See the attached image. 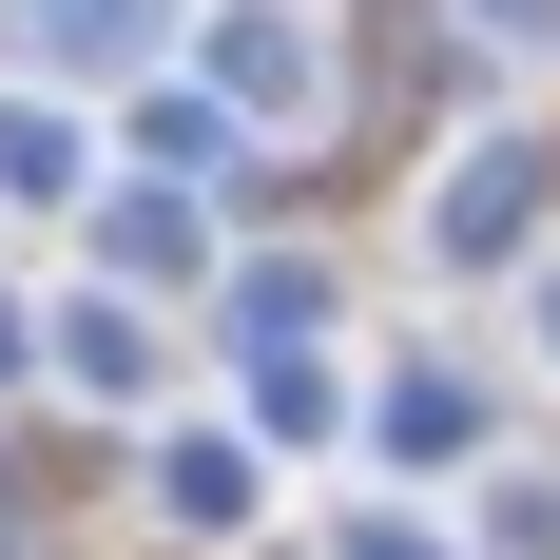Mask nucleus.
Here are the masks:
<instances>
[{
    "mask_svg": "<svg viewBox=\"0 0 560 560\" xmlns=\"http://www.w3.org/2000/svg\"><path fill=\"white\" fill-rule=\"evenodd\" d=\"M155 503L194 522V541H232V522H252V445H155Z\"/></svg>",
    "mask_w": 560,
    "mask_h": 560,
    "instance_id": "nucleus-3",
    "label": "nucleus"
},
{
    "mask_svg": "<svg viewBox=\"0 0 560 560\" xmlns=\"http://www.w3.org/2000/svg\"><path fill=\"white\" fill-rule=\"evenodd\" d=\"M387 445H406V464H445V445H464V387H445V368H406V387H387Z\"/></svg>",
    "mask_w": 560,
    "mask_h": 560,
    "instance_id": "nucleus-8",
    "label": "nucleus"
},
{
    "mask_svg": "<svg viewBox=\"0 0 560 560\" xmlns=\"http://www.w3.org/2000/svg\"><path fill=\"white\" fill-rule=\"evenodd\" d=\"M58 368H78V387H155V329H136L116 290H78V310H58Z\"/></svg>",
    "mask_w": 560,
    "mask_h": 560,
    "instance_id": "nucleus-4",
    "label": "nucleus"
},
{
    "mask_svg": "<svg viewBox=\"0 0 560 560\" xmlns=\"http://www.w3.org/2000/svg\"><path fill=\"white\" fill-rule=\"evenodd\" d=\"M541 348H560V290H541Z\"/></svg>",
    "mask_w": 560,
    "mask_h": 560,
    "instance_id": "nucleus-11",
    "label": "nucleus"
},
{
    "mask_svg": "<svg viewBox=\"0 0 560 560\" xmlns=\"http://www.w3.org/2000/svg\"><path fill=\"white\" fill-rule=\"evenodd\" d=\"M0 194H39V213L78 194V116L58 97H0Z\"/></svg>",
    "mask_w": 560,
    "mask_h": 560,
    "instance_id": "nucleus-5",
    "label": "nucleus"
},
{
    "mask_svg": "<svg viewBox=\"0 0 560 560\" xmlns=\"http://www.w3.org/2000/svg\"><path fill=\"white\" fill-rule=\"evenodd\" d=\"M0 348H20V329H0Z\"/></svg>",
    "mask_w": 560,
    "mask_h": 560,
    "instance_id": "nucleus-12",
    "label": "nucleus"
},
{
    "mask_svg": "<svg viewBox=\"0 0 560 560\" xmlns=\"http://www.w3.org/2000/svg\"><path fill=\"white\" fill-rule=\"evenodd\" d=\"M348 560H425V541H406V522H348Z\"/></svg>",
    "mask_w": 560,
    "mask_h": 560,
    "instance_id": "nucleus-10",
    "label": "nucleus"
},
{
    "mask_svg": "<svg viewBox=\"0 0 560 560\" xmlns=\"http://www.w3.org/2000/svg\"><path fill=\"white\" fill-rule=\"evenodd\" d=\"M136 155L155 174H232V97H174L155 78V97H136Z\"/></svg>",
    "mask_w": 560,
    "mask_h": 560,
    "instance_id": "nucleus-6",
    "label": "nucleus"
},
{
    "mask_svg": "<svg viewBox=\"0 0 560 560\" xmlns=\"http://www.w3.org/2000/svg\"><path fill=\"white\" fill-rule=\"evenodd\" d=\"M174 39V0H39V58H78V78H97V58H155Z\"/></svg>",
    "mask_w": 560,
    "mask_h": 560,
    "instance_id": "nucleus-2",
    "label": "nucleus"
},
{
    "mask_svg": "<svg viewBox=\"0 0 560 560\" xmlns=\"http://www.w3.org/2000/svg\"><path fill=\"white\" fill-rule=\"evenodd\" d=\"M425 232H445L464 271H503L522 232H541V155H522V136H483V155H464V174H445V213H425Z\"/></svg>",
    "mask_w": 560,
    "mask_h": 560,
    "instance_id": "nucleus-1",
    "label": "nucleus"
},
{
    "mask_svg": "<svg viewBox=\"0 0 560 560\" xmlns=\"http://www.w3.org/2000/svg\"><path fill=\"white\" fill-rule=\"evenodd\" d=\"M213 78H232V97H310V39H290V20H213Z\"/></svg>",
    "mask_w": 560,
    "mask_h": 560,
    "instance_id": "nucleus-7",
    "label": "nucleus"
},
{
    "mask_svg": "<svg viewBox=\"0 0 560 560\" xmlns=\"http://www.w3.org/2000/svg\"><path fill=\"white\" fill-rule=\"evenodd\" d=\"M464 20H483V39H541V20H560V0H464Z\"/></svg>",
    "mask_w": 560,
    "mask_h": 560,
    "instance_id": "nucleus-9",
    "label": "nucleus"
}]
</instances>
